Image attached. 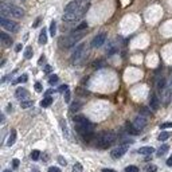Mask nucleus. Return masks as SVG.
Listing matches in <instances>:
<instances>
[{
    "label": "nucleus",
    "instance_id": "nucleus-1",
    "mask_svg": "<svg viewBox=\"0 0 172 172\" xmlns=\"http://www.w3.org/2000/svg\"><path fill=\"white\" fill-rule=\"evenodd\" d=\"M89 4H83L81 0H71V2L65 7L62 19L65 22H74L78 20L83 13L88 11Z\"/></svg>",
    "mask_w": 172,
    "mask_h": 172
},
{
    "label": "nucleus",
    "instance_id": "nucleus-2",
    "mask_svg": "<svg viewBox=\"0 0 172 172\" xmlns=\"http://www.w3.org/2000/svg\"><path fill=\"white\" fill-rule=\"evenodd\" d=\"M114 140H116L114 132H102L96 137L94 143H96V145L99 148H108L110 144L114 143Z\"/></svg>",
    "mask_w": 172,
    "mask_h": 172
},
{
    "label": "nucleus",
    "instance_id": "nucleus-3",
    "mask_svg": "<svg viewBox=\"0 0 172 172\" xmlns=\"http://www.w3.org/2000/svg\"><path fill=\"white\" fill-rule=\"evenodd\" d=\"M82 38V33H75L73 35H70V37H66V38H61L59 40V44L62 47H66V48H69V47H73L74 44L78 42V40Z\"/></svg>",
    "mask_w": 172,
    "mask_h": 172
},
{
    "label": "nucleus",
    "instance_id": "nucleus-4",
    "mask_svg": "<svg viewBox=\"0 0 172 172\" xmlns=\"http://www.w3.org/2000/svg\"><path fill=\"white\" fill-rule=\"evenodd\" d=\"M0 24H2L4 30L11 31V33H18V31H19V24H18L16 22L7 19V18H4V16L0 18Z\"/></svg>",
    "mask_w": 172,
    "mask_h": 172
},
{
    "label": "nucleus",
    "instance_id": "nucleus-5",
    "mask_svg": "<svg viewBox=\"0 0 172 172\" xmlns=\"http://www.w3.org/2000/svg\"><path fill=\"white\" fill-rule=\"evenodd\" d=\"M85 48H86L85 44H78V46L75 47V50H74L73 55H71V62H73V63H78L81 61V58L83 57Z\"/></svg>",
    "mask_w": 172,
    "mask_h": 172
},
{
    "label": "nucleus",
    "instance_id": "nucleus-6",
    "mask_svg": "<svg viewBox=\"0 0 172 172\" xmlns=\"http://www.w3.org/2000/svg\"><path fill=\"white\" fill-rule=\"evenodd\" d=\"M105 42H106V33H99V34L96 35V37H94V39L92 40V47L98 48V47H101Z\"/></svg>",
    "mask_w": 172,
    "mask_h": 172
},
{
    "label": "nucleus",
    "instance_id": "nucleus-7",
    "mask_svg": "<svg viewBox=\"0 0 172 172\" xmlns=\"http://www.w3.org/2000/svg\"><path fill=\"white\" fill-rule=\"evenodd\" d=\"M126 151H128V145H120V147L113 149L110 155H112L113 159H120V157H123L125 155Z\"/></svg>",
    "mask_w": 172,
    "mask_h": 172
},
{
    "label": "nucleus",
    "instance_id": "nucleus-8",
    "mask_svg": "<svg viewBox=\"0 0 172 172\" xmlns=\"http://www.w3.org/2000/svg\"><path fill=\"white\" fill-rule=\"evenodd\" d=\"M10 16L20 19V18L24 16V10L20 7H18V6H10Z\"/></svg>",
    "mask_w": 172,
    "mask_h": 172
},
{
    "label": "nucleus",
    "instance_id": "nucleus-9",
    "mask_svg": "<svg viewBox=\"0 0 172 172\" xmlns=\"http://www.w3.org/2000/svg\"><path fill=\"white\" fill-rule=\"evenodd\" d=\"M133 125L137 128L139 130H141L144 126L147 125V120H145V117H143V116H137L134 119V121H133Z\"/></svg>",
    "mask_w": 172,
    "mask_h": 172
},
{
    "label": "nucleus",
    "instance_id": "nucleus-10",
    "mask_svg": "<svg viewBox=\"0 0 172 172\" xmlns=\"http://www.w3.org/2000/svg\"><path fill=\"white\" fill-rule=\"evenodd\" d=\"M149 106H151L152 110L159 109V98L156 97L155 93H151V96H149Z\"/></svg>",
    "mask_w": 172,
    "mask_h": 172
},
{
    "label": "nucleus",
    "instance_id": "nucleus-11",
    "mask_svg": "<svg viewBox=\"0 0 172 172\" xmlns=\"http://www.w3.org/2000/svg\"><path fill=\"white\" fill-rule=\"evenodd\" d=\"M15 97L18 99L24 101V99L28 98V92H27L26 89H23V88H19V89H16V92H15Z\"/></svg>",
    "mask_w": 172,
    "mask_h": 172
},
{
    "label": "nucleus",
    "instance_id": "nucleus-12",
    "mask_svg": "<svg viewBox=\"0 0 172 172\" xmlns=\"http://www.w3.org/2000/svg\"><path fill=\"white\" fill-rule=\"evenodd\" d=\"M0 39H2V43L4 44V46H11L12 44V39H11V37L8 34H6V33H0Z\"/></svg>",
    "mask_w": 172,
    "mask_h": 172
},
{
    "label": "nucleus",
    "instance_id": "nucleus-13",
    "mask_svg": "<svg viewBox=\"0 0 172 172\" xmlns=\"http://www.w3.org/2000/svg\"><path fill=\"white\" fill-rule=\"evenodd\" d=\"M73 121H74V125H81V124H86L89 123V120L86 119L85 116H81V114H77L73 117Z\"/></svg>",
    "mask_w": 172,
    "mask_h": 172
},
{
    "label": "nucleus",
    "instance_id": "nucleus-14",
    "mask_svg": "<svg viewBox=\"0 0 172 172\" xmlns=\"http://www.w3.org/2000/svg\"><path fill=\"white\" fill-rule=\"evenodd\" d=\"M153 152H155V149H153L152 147H143L137 151V153H140V155H145V156H149Z\"/></svg>",
    "mask_w": 172,
    "mask_h": 172
},
{
    "label": "nucleus",
    "instance_id": "nucleus-15",
    "mask_svg": "<svg viewBox=\"0 0 172 172\" xmlns=\"http://www.w3.org/2000/svg\"><path fill=\"white\" fill-rule=\"evenodd\" d=\"M125 128H126V130H128V133H129V134H137V133L140 132V130L133 125V123H126Z\"/></svg>",
    "mask_w": 172,
    "mask_h": 172
},
{
    "label": "nucleus",
    "instance_id": "nucleus-16",
    "mask_svg": "<svg viewBox=\"0 0 172 172\" xmlns=\"http://www.w3.org/2000/svg\"><path fill=\"white\" fill-rule=\"evenodd\" d=\"M39 43L40 44H46L47 43V31H46V28H43L42 31H40V34H39Z\"/></svg>",
    "mask_w": 172,
    "mask_h": 172
},
{
    "label": "nucleus",
    "instance_id": "nucleus-17",
    "mask_svg": "<svg viewBox=\"0 0 172 172\" xmlns=\"http://www.w3.org/2000/svg\"><path fill=\"white\" fill-rule=\"evenodd\" d=\"M15 140H16V130L13 129V130H11V134H10V137H8V140H7V145L11 147L12 144L15 143Z\"/></svg>",
    "mask_w": 172,
    "mask_h": 172
},
{
    "label": "nucleus",
    "instance_id": "nucleus-18",
    "mask_svg": "<svg viewBox=\"0 0 172 172\" xmlns=\"http://www.w3.org/2000/svg\"><path fill=\"white\" fill-rule=\"evenodd\" d=\"M51 104H53V98L47 96L46 98H43L42 101H40V106H42V108H48Z\"/></svg>",
    "mask_w": 172,
    "mask_h": 172
},
{
    "label": "nucleus",
    "instance_id": "nucleus-19",
    "mask_svg": "<svg viewBox=\"0 0 172 172\" xmlns=\"http://www.w3.org/2000/svg\"><path fill=\"white\" fill-rule=\"evenodd\" d=\"M168 149H169V147L168 145H167V144H163V145L159 148V149H157V156H163V155H164V153H167V152H168Z\"/></svg>",
    "mask_w": 172,
    "mask_h": 172
},
{
    "label": "nucleus",
    "instance_id": "nucleus-20",
    "mask_svg": "<svg viewBox=\"0 0 172 172\" xmlns=\"http://www.w3.org/2000/svg\"><path fill=\"white\" fill-rule=\"evenodd\" d=\"M34 105V102L31 101V99H24V101L20 102V108L22 109H27V108H31Z\"/></svg>",
    "mask_w": 172,
    "mask_h": 172
},
{
    "label": "nucleus",
    "instance_id": "nucleus-21",
    "mask_svg": "<svg viewBox=\"0 0 172 172\" xmlns=\"http://www.w3.org/2000/svg\"><path fill=\"white\" fill-rule=\"evenodd\" d=\"M81 108H82V104H81V102H74V104H71V106H70V112L71 113L78 112Z\"/></svg>",
    "mask_w": 172,
    "mask_h": 172
},
{
    "label": "nucleus",
    "instance_id": "nucleus-22",
    "mask_svg": "<svg viewBox=\"0 0 172 172\" xmlns=\"http://www.w3.org/2000/svg\"><path fill=\"white\" fill-rule=\"evenodd\" d=\"M33 54H34L33 47H27L24 50V58H26V59H31V58H33Z\"/></svg>",
    "mask_w": 172,
    "mask_h": 172
},
{
    "label": "nucleus",
    "instance_id": "nucleus-23",
    "mask_svg": "<svg viewBox=\"0 0 172 172\" xmlns=\"http://www.w3.org/2000/svg\"><path fill=\"white\" fill-rule=\"evenodd\" d=\"M50 34H51L53 37L57 34V23H55L54 20L51 22V23H50Z\"/></svg>",
    "mask_w": 172,
    "mask_h": 172
},
{
    "label": "nucleus",
    "instance_id": "nucleus-24",
    "mask_svg": "<svg viewBox=\"0 0 172 172\" xmlns=\"http://www.w3.org/2000/svg\"><path fill=\"white\" fill-rule=\"evenodd\" d=\"M164 86H165V79L160 78L159 82H157V90H159V92H163V90H164Z\"/></svg>",
    "mask_w": 172,
    "mask_h": 172
},
{
    "label": "nucleus",
    "instance_id": "nucleus-25",
    "mask_svg": "<svg viewBox=\"0 0 172 172\" xmlns=\"http://www.w3.org/2000/svg\"><path fill=\"white\" fill-rule=\"evenodd\" d=\"M88 28V23L86 22H82L79 26H77V28H75V33H81V31H83V30H86Z\"/></svg>",
    "mask_w": 172,
    "mask_h": 172
},
{
    "label": "nucleus",
    "instance_id": "nucleus-26",
    "mask_svg": "<svg viewBox=\"0 0 172 172\" xmlns=\"http://www.w3.org/2000/svg\"><path fill=\"white\" fill-rule=\"evenodd\" d=\"M61 126H62V130H63V134L66 136V137H69V129H67V125L63 120H61Z\"/></svg>",
    "mask_w": 172,
    "mask_h": 172
},
{
    "label": "nucleus",
    "instance_id": "nucleus-27",
    "mask_svg": "<svg viewBox=\"0 0 172 172\" xmlns=\"http://www.w3.org/2000/svg\"><path fill=\"white\" fill-rule=\"evenodd\" d=\"M26 81H27V74H23V75H20L18 79L13 81V83H23V82H26Z\"/></svg>",
    "mask_w": 172,
    "mask_h": 172
},
{
    "label": "nucleus",
    "instance_id": "nucleus-28",
    "mask_svg": "<svg viewBox=\"0 0 172 172\" xmlns=\"http://www.w3.org/2000/svg\"><path fill=\"white\" fill-rule=\"evenodd\" d=\"M168 137H169V133L168 132H161L159 134V140H160V141H165Z\"/></svg>",
    "mask_w": 172,
    "mask_h": 172
},
{
    "label": "nucleus",
    "instance_id": "nucleus-29",
    "mask_svg": "<svg viewBox=\"0 0 172 172\" xmlns=\"http://www.w3.org/2000/svg\"><path fill=\"white\" fill-rule=\"evenodd\" d=\"M58 79H59V78H58V75H55V74H54V75H51V77H50V79H48V83H50V85H55V83L58 82Z\"/></svg>",
    "mask_w": 172,
    "mask_h": 172
},
{
    "label": "nucleus",
    "instance_id": "nucleus-30",
    "mask_svg": "<svg viewBox=\"0 0 172 172\" xmlns=\"http://www.w3.org/2000/svg\"><path fill=\"white\" fill-rule=\"evenodd\" d=\"M73 172H82V164L81 163H75L73 167Z\"/></svg>",
    "mask_w": 172,
    "mask_h": 172
},
{
    "label": "nucleus",
    "instance_id": "nucleus-31",
    "mask_svg": "<svg viewBox=\"0 0 172 172\" xmlns=\"http://www.w3.org/2000/svg\"><path fill=\"white\" fill-rule=\"evenodd\" d=\"M39 156H40V152L37 151V149L31 152V159H33V160H38V159H39Z\"/></svg>",
    "mask_w": 172,
    "mask_h": 172
},
{
    "label": "nucleus",
    "instance_id": "nucleus-32",
    "mask_svg": "<svg viewBox=\"0 0 172 172\" xmlns=\"http://www.w3.org/2000/svg\"><path fill=\"white\" fill-rule=\"evenodd\" d=\"M139 171L140 169L136 165H129V167H126L125 168V172H139Z\"/></svg>",
    "mask_w": 172,
    "mask_h": 172
},
{
    "label": "nucleus",
    "instance_id": "nucleus-33",
    "mask_svg": "<svg viewBox=\"0 0 172 172\" xmlns=\"http://www.w3.org/2000/svg\"><path fill=\"white\" fill-rule=\"evenodd\" d=\"M58 163H59V164H61L62 167H66V164H67V163H66V160L63 159L62 156H59V157H58Z\"/></svg>",
    "mask_w": 172,
    "mask_h": 172
},
{
    "label": "nucleus",
    "instance_id": "nucleus-34",
    "mask_svg": "<svg viewBox=\"0 0 172 172\" xmlns=\"http://www.w3.org/2000/svg\"><path fill=\"white\" fill-rule=\"evenodd\" d=\"M157 168H156V165H148L147 167V172H156Z\"/></svg>",
    "mask_w": 172,
    "mask_h": 172
},
{
    "label": "nucleus",
    "instance_id": "nucleus-35",
    "mask_svg": "<svg viewBox=\"0 0 172 172\" xmlns=\"http://www.w3.org/2000/svg\"><path fill=\"white\" fill-rule=\"evenodd\" d=\"M160 128H161V129H167V128H172V123H164V124H161V125H160Z\"/></svg>",
    "mask_w": 172,
    "mask_h": 172
},
{
    "label": "nucleus",
    "instance_id": "nucleus-36",
    "mask_svg": "<svg viewBox=\"0 0 172 172\" xmlns=\"http://www.w3.org/2000/svg\"><path fill=\"white\" fill-rule=\"evenodd\" d=\"M58 90H59V92H66V90H69V86H67V85H61Z\"/></svg>",
    "mask_w": 172,
    "mask_h": 172
},
{
    "label": "nucleus",
    "instance_id": "nucleus-37",
    "mask_svg": "<svg viewBox=\"0 0 172 172\" xmlns=\"http://www.w3.org/2000/svg\"><path fill=\"white\" fill-rule=\"evenodd\" d=\"M19 164H20V161L18 160V159H13V160H12V165H13V168H18V167H19Z\"/></svg>",
    "mask_w": 172,
    "mask_h": 172
},
{
    "label": "nucleus",
    "instance_id": "nucleus-38",
    "mask_svg": "<svg viewBox=\"0 0 172 172\" xmlns=\"http://www.w3.org/2000/svg\"><path fill=\"white\" fill-rule=\"evenodd\" d=\"M47 172H61V169L58 168V167H50Z\"/></svg>",
    "mask_w": 172,
    "mask_h": 172
},
{
    "label": "nucleus",
    "instance_id": "nucleus-39",
    "mask_svg": "<svg viewBox=\"0 0 172 172\" xmlns=\"http://www.w3.org/2000/svg\"><path fill=\"white\" fill-rule=\"evenodd\" d=\"M65 101L66 102L70 101V92H69V90H66V92H65Z\"/></svg>",
    "mask_w": 172,
    "mask_h": 172
},
{
    "label": "nucleus",
    "instance_id": "nucleus-40",
    "mask_svg": "<svg viewBox=\"0 0 172 172\" xmlns=\"http://www.w3.org/2000/svg\"><path fill=\"white\" fill-rule=\"evenodd\" d=\"M51 70H53V67L50 66V65H47L46 67H44V73L46 74H48V73H51Z\"/></svg>",
    "mask_w": 172,
    "mask_h": 172
},
{
    "label": "nucleus",
    "instance_id": "nucleus-41",
    "mask_svg": "<svg viewBox=\"0 0 172 172\" xmlns=\"http://www.w3.org/2000/svg\"><path fill=\"white\" fill-rule=\"evenodd\" d=\"M35 90H37V92H42V85H40L39 82L35 83Z\"/></svg>",
    "mask_w": 172,
    "mask_h": 172
},
{
    "label": "nucleus",
    "instance_id": "nucleus-42",
    "mask_svg": "<svg viewBox=\"0 0 172 172\" xmlns=\"http://www.w3.org/2000/svg\"><path fill=\"white\" fill-rule=\"evenodd\" d=\"M44 62H46V57H44V55H42V57L39 58V62H38V63H39V65H43Z\"/></svg>",
    "mask_w": 172,
    "mask_h": 172
},
{
    "label": "nucleus",
    "instance_id": "nucleus-43",
    "mask_svg": "<svg viewBox=\"0 0 172 172\" xmlns=\"http://www.w3.org/2000/svg\"><path fill=\"white\" fill-rule=\"evenodd\" d=\"M40 23V18H38V19L37 20H35V23L33 24V27H34V28H35V27H38V24Z\"/></svg>",
    "mask_w": 172,
    "mask_h": 172
},
{
    "label": "nucleus",
    "instance_id": "nucleus-44",
    "mask_svg": "<svg viewBox=\"0 0 172 172\" xmlns=\"http://www.w3.org/2000/svg\"><path fill=\"white\" fill-rule=\"evenodd\" d=\"M20 50H22V44H20V43H19V44H16V47H15V51H16V53H19Z\"/></svg>",
    "mask_w": 172,
    "mask_h": 172
},
{
    "label": "nucleus",
    "instance_id": "nucleus-45",
    "mask_svg": "<svg viewBox=\"0 0 172 172\" xmlns=\"http://www.w3.org/2000/svg\"><path fill=\"white\" fill-rule=\"evenodd\" d=\"M167 165H168V167H172V156L169 157L168 160H167Z\"/></svg>",
    "mask_w": 172,
    "mask_h": 172
},
{
    "label": "nucleus",
    "instance_id": "nucleus-46",
    "mask_svg": "<svg viewBox=\"0 0 172 172\" xmlns=\"http://www.w3.org/2000/svg\"><path fill=\"white\" fill-rule=\"evenodd\" d=\"M101 172H116L114 169H110V168H105V169H102Z\"/></svg>",
    "mask_w": 172,
    "mask_h": 172
},
{
    "label": "nucleus",
    "instance_id": "nucleus-47",
    "mask_svg": "<svg viewBox=\"0 0 172 172\" xmlns=\"http://www.w3.org/2000/svg\"><path fill=\"white\" fill-rule=\"evenodd\" d=\"M3 172H11V169H4Z\"/></svg>",
    "mask_w": 172,
    "mask_h": 172
}]
</instances>
